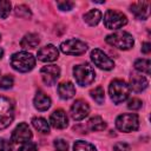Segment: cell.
I'll list each match as a JSON object with an SVG mask.
<instances>
[{
  "mask_svg": "<svg viewBox=\"0 0 151 151\" xmlns=\"http://www.w3.org/2000/svg\"><path fill=\"white\" fill-rule=\"evenodd\" d=\"M14 119V106L6 97H0V130L11 125Z\"/></svg>",
  "mask_w": 151,
  "mask_h": 151,
  "instance_id": "obj_5",
  "label": "cell"
},
{
  "mask_svg": "<svg viewBox=\"0 0 151 151\" xmlns=\"http://www.w3.org/2000/svg\"><path fill=\"white\" fill-rule=\"evenodd\" d=\"M32 125L34 126L35 130H38L41 133H45V134L50 133V125H48L47 120L44 119V118H41V117L33 118L32 119Z\"/></svg>",
  "mask_w": 151,
  "mask_h": 151,
  "instance_id": "obj_21",
  "label": "cell"
},
{
  "mask_svg": "<svg viewBox=\"0 0 151 151\" xmlns=\"http://www.w3.org/2000/svg\"><path fill=\"white\" fill-rule=\"evenodd\" d=\"M11 65L19 72H28L34 67L35 59L28 52H17L11 57Z\"/></svg>",
  "mask_w": 151,
  "mask_h": 151,
  "instance_id": "obj_3",
  "label": "cell"
},
{
  "mask_svg": "<svg viewBox=\"0 0 151 151\" xmlns=\"http://www.w3.org/2000/svg\"><path fill=\"white\" fill-rule=\"evenodd\" d=\"M33 104H34V106H35L37 110H39V111H46L51 106V98L46 93H44L41 91H38L37 94H35V97H34V99H33Z\"/></svg>",
  "mask_w": 151,
  "mask_h": 151,
  "instance_id": "obj_17",
  "label": "cell"
},
{
  "mask_svg": "<svg viewBox=\"0 0 151 151\" xmlns=\"http://www.w3.org/2000/svg\"><path fill=\"white\" fill-rule=\"evenodd\" d=\"M39 42H40V39H39L38 34H35V33H28V34H26L21 39L20 46L22 48H25V50H27V48H34V47H37L39 45Z\"/></svg>",
  "mask_w": 151,
  "mask_h": 151,
  "instance_id": "obj_19",
  "label": "cell"
},
{
  "mask_svg": "<svg viewBox=\"0 0 151 151\" xmlns=\"http://www.w3.org/2000/svg\"><path fill=\"white\" fill-rule=\"evenodd\" d=\"M60 50L63 53L68 55H80L86 52L87 44L79 39H68L60 44Z\"/></svg>",
  "mask_w": 151,
  "mask_h": 151,
  "instance_id": "obj_8",
  "label": "cell"
},
{
  "mask_svg": "<svg viewBox=\"0 0 151 151\" xmlns=\"http://www.w3.org/2000/svg\"><path fill=\"white\" fill-rule=\"evenodd\" d=\"M142 100L140 99H138V98H132L131 100H129V103H127V107L130 109V110H132V111H136V110H139L140 107H142Z\"/></svg>",
  "mask_w": 151,
  "mask_h": 151,
  "instance_id": "obj_30",
  "label": "cell"
},
{
  "mask_svg": "<svg viewBox=\"0 0 151 151\" xmlns=\"http://www.w3.org/2000/svg\"><path fill=\"white\" fill-rule=\"evenodd\" d=\"M18 151H37V145L32 142H26L21 145V147H19Z\"/></svg>",
  "mask_w": 151,
  "mask_h": 151,
  "instance_id": "obj_33",
  "label": "cell"
},
{
  "mask_svg": "<svg viewBox=\"0 0 151 151\" xmlns=\"http://www.w3.org/2000/svg\"><path fill=\"white\" fill-rule=\"evenodd\" d=\"M53 145L57 151H67L68 150V144L65 139H55Z\"/></svg>",
  "mask_w": 151,
  "mask_h": 151,
  "instance_id": "obj_28",
  "label": "cell"
},
{
  "mask_svg": "<svg viewBox=\"0 0 151 151\" xmlns=\"http://www.w3.org/2000/svg\"><path fill=\"white\" fill-rule=\"evenodd\" d=\"M113 151H130V145L126 144V143H117L114 146H113Z\"/></svg>",
  "mask_w": 151,
  "mask_h": 151,
  "instance_id": "obj_34",
  "label": "cell"
},
{
  "mask_svg": "<svg viewBox=\"0 0 151 151\" xmlns=\"http://www.w3.org/2000/svg\"><path fill=\"white\" fill-rule=\"evenodd\" d=\"M130 87L129 85L122 79H114L109 86L110 98L114 104H120L125 101L130 96Z\"/></svg>",
  "mask_w": 151,
  "mask_h": 151,
  "instance_id": "obj_2",
  "label": "cell"
},
{
  "mask_svg": "<svg viewBox=\"0 0 151 151\" xmlns=\"http://www.w3.org/2000/svg\"><path fill=\"white\" fill-rule=\"evenodd\" d=\"M14 11H15V15L19 18H29L32 15L29 8L26 5H18L15 6Z\"/></svg>",
  "mask_w": 151,
  "mask_h": 151,
  "instance_id": "obj_26",
  "label": "cell"
},
{
  "mask_svg": "<svg viewBox=\"0 0 151 151\" xmlns=\"http://www.w3.org/2000/svg\"><path fill=\"white\" fill-rule=\"evenodd\" d=\"M150 2L149 1H138V2H133L130 6V11L133 13V15L137 19H142L145 20L149 18L150 14Z\"/></svg>",
  "mask_w": 151,
  "mask_h": 151,
  "instance_id": "obj_14",
  "label": "cell"
},
{
  "mask_svg": "<svg viewBox=\"0 0 151 151\" xmlns=\"http://www.w3.org/2000/svg\"><path fill=\"white\" fill-rule=\"evenodd\" d=\"M13 150V145L9 140L0 138V151H12Z\"/></svg>",
  "mask_w": 151,
  "mask_h": 151,
  "instance_id": "obj_31",
  "label": "cell"
},
{
  "mask_svg": "<svg viewBox=\"0 0 151 151\" xmlns=\"http://www.w3.org/2000/svg\"><path fill=\"white\" fill-rule=\"evenodd\" d=\"M50 123L55 129H65L68 124V118L66 116V112L60 109L55 110L50 117Z\"/></svg>",
  "mask_w": 151,
  "mask_h": 151,
  "instance_id": "obj_15",
  "label": "cell"
},
{
  "mask_svg": "<svg viewBox=\"0 0 151 151\" xmlns=\"http://www.w3.org/2000/svg\"><path fill=\"white\" fill-rule=\"evenodd\" d=\"M90 94H91L92 99H93L96 103H98V104H103L104 100H105V92H104V88H103L101 86L94 87V88L90 92Z\"/></svg>",
  "mask_w": 151,
  "mask_h": 151,
  "instance_id": "obj_25",
  "label": "cell"
},
{
  "mask_svg": "<svg viewBox=\"0 0 151 151\" xmlns=\"http://www.w3.org/2000/svg\"><path fill=\"white\" fill-rule=\"evenodd\" d=\"M101 19V12L99 9H91L84 15V20L90 26H96Z\"/></svg>",
  "mask_w": 151,
  "mask_h": 151,
  "instance_id": "obj_20",
  "label": "cell"
},
{
  "mask_svg": "<svg viewBox=\"0 0 151 151\" xmlns=\"http://www.w3.org/2000/svg\"><path fill=\"white\" fill-rule=\"evenodd\" d=\"M2 55H4V50H2L1 47H0V59L2 58Z\"/></svg>",
  "mask_w": 151,
  "mask_h": 151,
  "instance_id": "obj_36",
  "label": "cell"
},
{
  "mask_svg": "<svg viewBox=\"0 0 151 151\" xmlns=\"http://www.w3.org/2000/svg\"><path fill=\"white\" fill-rule=\"evenodd\" d=\"M38 59L44 61V63H51V61H54L58 59L59 57V52H58V48L50 44V45H46L44 47H41L39 51H38Z\"/></svg>",
  "mask_w": 151,
  "mask_h": 151,
  "instance_id": "obj_13",
  "label": "cell"
},
{
  "mask_svg": "<svg viewBox=\"0 0 151 151\" xmlns=\"http://www.w3.org/2000/svg\"><path fill=\"white\" fill-rule=\"evenodd\" d=\"M40 76H41L42 81L46 85L52 86V85H54L57 83V80H58V78L60 76V68L57 65H47V66H44L40 70Z\"/></svg>",
  "mask_w": 151,
  "mask_h": 151,
  "instance_id": "obj_11",
  "label": "cell"
},
{
  "mask_svg": "<svg viewBox=\"0 0 151 151\" xmlns=\"http://www.w3.org/2000/svg\"><path fill=\"white\" fill-rule=\"evenodd\" d=\"M116 126L122 132H132L138 130L139 119L136 113H124L117 117Z\"/></svg>",
  "mask_w": 151,
  "mask_h": 151,
  "instance_id": "obj_6",
  "label": "cell"
},
{
  "mask_svg": "<svg viewBox=\"0 0 151 151\" xmlns=\"http://www.w3.org/2000/svg\"><path fill=\"white\" fill-rule=\"evenodd\" d=\"M149 85V81L147 79L144 77V76H140V74H132L130 77V90L134 91V92H142L144 91Z\"/></svg>",
  "mask_w": 151,
  "mask_h": 151,
  "instance_id": "obj_16",
  "label": "cell"
},
{
  "mask_svg": "<svg viewBox=\"0 0 151 151\" xmlns=\"http://www.w3.org/2000/svg\"><path fill=\"white\" fill-rule=\"evenodd\" d=\"M91 60L93 61V64H94L96 66H98V67L101 68V70L109 71V70H112V68L114 67L113 60L110 59V58H109L101 50H99V48L92 50V52H91Z\"/></svg>",
  "mask_w": 151,
  "mask_h": 151,
  "instance_id": "obj_9",
  "label": "cell"
},
{
  "mask_svg": "<svg viewBox=\"0 0 151 151\" xmlns=\"http://www.w3.org/2000/svg\"><path fill=\"white\" fill-rule=\"evenodd\" d=\"M58 93L61 99H70L76 94V87L71 81H63L58 85Z\"/></svg>",
  "mask_w": 151,
  "mask_h": 151,
  "instance_id": "obj_18",
  "label": "cell"
},
{
  "mask_svg": "<svg viewBox=\"0 0 151 151\" xmlns=\"http://www.w3.org/2000/svg\"><path fill=\"white\" fill-rule=\"evenodd\" d=\"M105 40L107 44H110L111 46L119 48V50H130L134 44L132 35L124 31L114 32V33L107 35L105 38Z\"/></svg>",
  "mask_w": 151,
  "mask_h": 151,
  "instance_id": "obj_4",
  "label": "cell"
},
{
  "mask_svg": "<svg viewBox=\"0 0 151 151\" xmlns=\"http://www.w3.org/2000/svg\"><path fill=\"white\" fill-rule=\"evenodd\" d=\"M127 24V18L122 12L107 9L104 15V25L109 29H118Z\"/></svg>",
  "mask_w": 151,
  "mask_h": 151,
  "instance_id": "obj_7",
  "label": "cell"
},
{
  "mask_svg": "<svg viewBox=\"0 0 151 151\" xmlns=\"http://www.w3.org/2000/svg\"><path fill=\"white\" fill-rule=\"evenodd\" d=\"M73 151H97L94 145L85 140H77L73 144Z\"/></svg>",
  "mask_w": 151,
  "mask_h": 151,
  "instance_id": "obj_24",
  "label": "cell"
},
{
  "mask_svg": "<svg viewBox=\"0 0 151 151\" xmlns=\"http://www.w3.org/2000/svg\"><path fill=\"white\" fill-rule=\"evenodd\" d=\"M13 86V78L11 76H5L1 78L0 80V87L4 88V90H7V88H11Z\"/></svg>",
  "mask_w": 151,
  "mask_h": 151,
  "instance_id": "obj_29",
  "label": "cell"
},
{
  "mask_svg": "<svg viewBox=\"0 0 151 151\" xmlns=\"http://www.w3.org/2000/svg\"><path fill=\"white\" fill-rule=\"evenodd\" d=\"M11 13V2L6 0H0V17L6 19Z\"/></svg>",
  "mask_w": 151,
  "mask_h": 151,
  "instance_id": "obj_27",
  "label": "cell"
},
{
  "mask_svg": "<svg viewBox=\"0 0 151 151\" xmlns=\"http://www.w3.org/2000/svg\"><path fill=\"white\" fill-rule=\"evenodd\" d=\"M57 6L61 11H70L74 6V2H72V1H58L57 2Z\"/></svg>",
  "mask_w": 151,
  "mask_h": 151,
  "instance_id": "obj_32",
  "label": "cell"
},
{
  "mask_svg": "<svg viewBox=\"0 0 151 151\" xmlns=\"http://www.w3.org/2000/svg\"><path fill=\"white\" fill-rule=\"evenodd\" d=\"M87 125H88V127H90L92 131H103V130H105V127H106L105 122H104L103 118L99 117V116L92 117V118L88 120Z\"/></svg>",
  "mask_w": 151,
  "mask_h": 151,
  "instance_id": "obj_22",
  "label": "cell"
},
{
  "mask_svg": "<svg viewBox=\"0 0 151 151\" xmlns=\"http://www.w3.org/2000/svg\"><path fill=\"white\" fill-rule=\"evenodd\" d=\"M71 117L74 120H81L90 113V106L85 100L78 99L71 106Z\"/></svg>",
  "mask_w": 151,
  "mask_h": 151,
  "instance_id": "obj_12",
  "label": "cell"
},
{
  "mask_svg": "<svg viewBox=\"0 0 151 151\" xmlns=\"http://www.w3.org/2000/svg\"><path fill=\"white\" fill-rule=\"evenodd\" d=\"M32 138V132L29 130V126L26 123H20L12 132L11 139L15 144H24L26 142H29Z\"/></svg>",
  "mask_w": 151,
  "mask_h": 151,
  "instance_id": "obj_10",
  "label": "cell"
},
{
  "mask_svg": "<svg viewBox=\"0 0 151 151\" xmlns=\"http://www.w3.org/2000/svg\"><path fill=\"white\" fill-rule=\"evenodd\" d=\"M73 77L78 85L80 86H88L96 79V71L94 68L87 64H79L73 67Z\"/></svg>",
  "mask_w": 151,
  "mask_h": 151,
  "instance_id": "obj_1",
  "label": "cell"
},
{
  "mask_svg": "<svg viewBox=\"0 0 151 151\" xmlns=\"http://www.w3.org/2000/svg\"><path fill=\"white\" fill-rule=\"evenodd\" d=\"M150 51H151V45H150V42H144V44L142 45V52L145 53V54H149Z\"/></svg>",
  "mask_w": 151,
  "mask_h": 151,
  "instance_id": "obj_35",
  "label": "cell"
},
{
  "mask_svg": "<svg viewBox=\"0 0 151 151\" xmlns=\"http://www.w3.org/2000/svg\"><path fill=\"white\" fill-rule=\"evenodd\" d=\"M134 68L149 76L151 73V63L149 59H137L134 61Z\"/></svg>",
  "mask_w": 151,
  "mask_h": 151,
  "instance_id": "obj_23",
  "label": "cell"
}]
</instances>
